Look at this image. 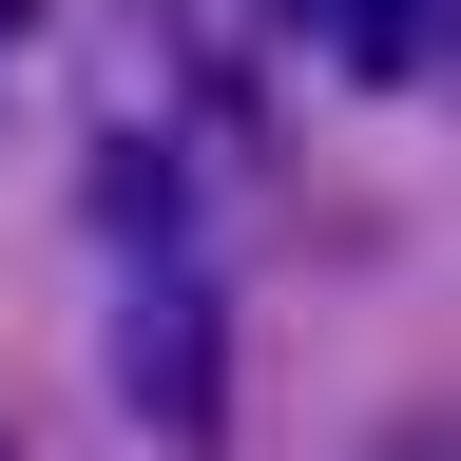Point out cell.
<instances>
[{
	"instance_id": "2",
	"label": "cell",
	"mask_w": 461,
	"mask_h": 461,
	"mask_svg": "<svg viewBox=\"0 0 461 461\" xmlns=\"http://www.w3.org/2000/svg\"><path fill=\"white\" fill-rule=\"evenodd\" d=\"M96 212H115L135 269H173V173H154V154H96Z\"/></svg>"
},
{
	"instance_id": "4",
	"label": "cell",
	"mask_w": 461,
	"mask_h": 461,
	"mask_svg": "<svg viewBox=\"0 0 461 461\" xmlns=\"http://www.w3.org/2000/svg\"><path fill=\"white\" fill-rule=\"evenodd\" d=\"M288 20H308V0H288Z\"/></svg>"
},
{
	"instance_id": "1",
	"label": "cell",
	"mask_w": 461,
	"mask_h": 461,
	"mask_svg": "<svg viewBox=\"0 0 461 461\" xmlns=\"http://www.w3.org/2000/svg\"><path fill=\"white\" fill-rule=\"evenodd\" d=\"M115 403H135L173 461L230 442V308H212L193 269H135V288H115Z\"/></svg>"
},
{
	"instance_id": "3",
	"label": "cell",
	"mask_w": 461,
	"mask_h": 461,
	"mask_svg": "<svg viewBox=\"0 0 461 461\" xmlns=\"http://www.w3.org/2000/svg\"><path fill=\"white\" fill-rule=\"evenodd\" d=\"M308 20H327L346 58H384V77H403V39H423V0H308Z\"/></svg>"
},
{
	"instance_id": "5",
	"label": "cell",
	"mask_w": 461,
	"mask_h": 461,
	"mask_svg": "<svg viewBox=\"0 0 461 461\" xmlns=\"http://www.w3.org/2000/svg\"><path fill=\"white\" fill-rule=\"evenodd\" d=\"M0 20H20V0H0Z\"/></svg>"
}]
</instances>
